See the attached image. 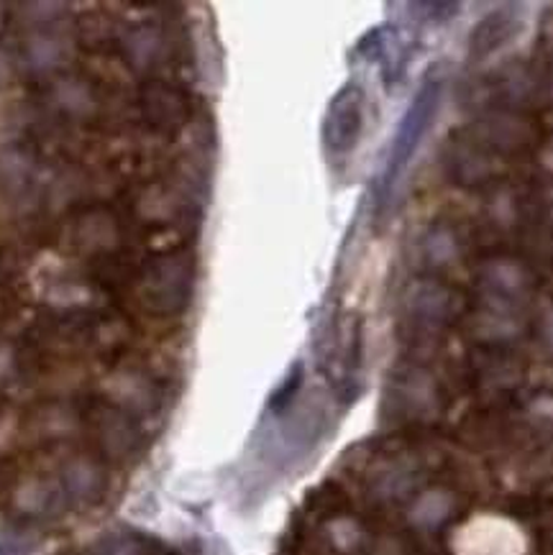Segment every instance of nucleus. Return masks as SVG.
<instances>
[{
    "mask_svg": "<svg viewBox=\"0 0 553 555\" xmlns=\"http://www.w3.org/2000/svg\"><path fill=\"white\" fill-rule=\"evenodd\" d=\"M443 95V75L438 67H430L421 88L413 95V103L408 105L406 116H402L400 126H397L393 144H389L385 169H382L380 184H377V208L380 212L387 208L389 201H393L397 182L402 180V175L408 172L410 162L421 149L425 133L434 126L438 105H441Z\"/></svg>",
    "mask_w": 553,
    "mask_h": 555,
    "instance_id": "obj_1",
    "label": "nucleus"
},
{
    "mask_svg": "<svg viewBox=\"0 0 553 555\" xmlns=\"http://www.w3.org/2000/svg\"><path fill=\"white\" fill-rule=\"evenodd\" d=\"M195 287V259L188 251L157 254L137 274L139 302L152 315H177L190 305Z\"/></svg>",
    "mask_w": 553,
    "mask_h": 555,
    "instance_id": "obj_2",
    "label": "nucleus"
},
{
    "mask_svg": "<svg viewBox=\"0 0 553 555\" xmlns=\"http://www.w3.org/2000/svg\"><path fill=\"white\" fill-rule=\"evenodd\" d=\"M372 538L364 522L344 502L310 504L308 519L300 530L303 555H369Z\"/></svg>",
    "mask_w": 553,
    "mask_h": 555,
    "instance_id": "obj_3",
    "label": "nucleus"
},
{
    "mask_svg": "<svg viewBox=\"0 0 553 555\" xmlns=\"http://www.w3.org/2000/svg\"><path fill=\"white\" fill-rule=\"evenodd\" d=\"M453 315H456V297L446 284L428 282L415 287L402 315L408 346L415 351H430L441 344Z\"/></svg>",
    "mask_w": 553,
    "mask_h": 555,
    "instance_id": "obj_4",
    "label": "nucleus"
},
{
    "mask_svg": "<svg viewBox=\"0 0 553 555\" xmlns=\"http://www.w3.org/2000/svg\"><path fill=\"white\" fill-rule=\"evenodd\" d=\"M443 408L441 389L434 376L421 366H408L393 376L387 387L385 410L389 417L402 423H421V420L436 417Z\"/></svg>",
    "mask_w": 553,
    "mask_h": 555,
    "instance_id": "obj_5",
    "label": "nucleus"
},
{
    "mask_svg": "<svg viewBox=\"0 0 553 555\" xmlns=\"http://www.w3.org/2000/svg\"><path fill=\"white\" fill-rule=\"evenodd\" d=\"M82 420L103 459L129 461L131 455H137L141 436L129 412L116 408L113 402H92L85 410Z\"/></svg>",
    "mask_w": 553,
    "mask_h": 555,
    "instance_id": "obj_6",
    "label": "nucleus"
},
{
    "mask_svg": "<svg viewBox=\"0 0 553 555\" xmlns=\"http://www.w3.org/2000/svg\"><path fill=\"white\" fill-rule=\"evenodd\" d=\"M364 131V90L357 82H346L331 98L323 118V144L333 156H346L359 144Z\"/></svg>",
    "mask_w": 553,
    "mask_h": 555,
    "instance_id": "obj_7",
    "label": "nucleus"
},
{
    "mask_svg": "<svg viewBox=\"0 0 553 555\" xmlns=\"http://www.w3.org/2000/svg\"><path fill=\"white\" fill-rule=\"evenodd\" d=\"M9 502L13 512L24 519H49L60 515L67 494L60 479H49L41 474H21L11 483Z\"/></svg>",
    "mask_w": 553,
    "mask_h": 555,
    "instance_id": "obj_8",
    "label": "nucleus"
},
{
    "mask_svg": "<svg viewBox=\"0 0 553 555\" xmlns=\"http://www.w3.org/2000/svg\"><path fill=\"white\" fill-rule=\"evenodd\" d=\"M139 105L146 126L162 133L180 131L190 116L188 98L182 95V90L162 80H146L141 85Z\"/></svg>",
    "mask_w": 553,
    "mask_h": 555,
    "instance_id": "obj_9",
    "label": "nucleus"
},
{
    "mask_svg": "<svg viewBox=\"0 0 553 555\" xmlns=\"http://www.w3.org/2000/svg\"><path fill=\"white\" fill-rule=\"evenodd\" d=\"M523 28V16L517 13L515 5L500 9L489 13L487 18H481L477 26L472 28L470 37V54L474 60H487L494 52H500L502 47H507Z\"/></svg>",
    "mask_w": 553,
    "mask_h": 555,
    "instance_id": "obj_10",
    "label": "nucleus"
},
{
    "mask_svg": "<svg viewBox=\"0 0 553 555\" xmlns=\"http://www.w3.org/2000/svg\"><path fill=\"white\" fill-rule=\"evenodd\" d=\"M62 489H65L67 500L77 504H95L105 492V472L92 455H73L62 464L60 472Z\"/></svg>",
    "mask_w": 553,
    "mask_h": 555,
    "instance_id": "obj_11",
    "label": "nucleus"
},
{
    "mask_svg": "<svg viewBox=\"0 0 553 555\" xmlns=\"http://www.w3.org/2000/svg\"><path fill=\"white\" fill-rule=\"evenodd\" d=\"M453 515V496L443 489H434V492H425L417 496L413 512H410V519L423 530H436L441 528Z\"/></svg>",
    "mask_w": 553,
    "mask_h": 555,
    "instance_id": "obj_12",
    "label": "nucleus"
},
{
    "mask_svg": "<svg viewBox=\"0 0 553 555\" xmlns=\"http://www.w3.org/2000/svg\"><path fill=\"white\" fill-rule=\"evenodd\" d=\"M303 379H305V369H303V364H295L293 369H290V374L285 376V382L276 387L272 397H269V410H272L274 415H282V412H287L290 408H293L297 391H300V387H303Z\"/></svg>",
    "mask_w": 553,
    "mask_h": 555,
    "instance_id": "obj_13",
    "label": "nucleus"
},
{
    "mask_svg": "<svg viewBox=\"0 0 553 555\" xmlns=\"http://www.w3.org/2000/svg\"><path fill=\"white\" fill-rule=\"evenodd\" d=\"M95 555H149L146 547L133 538H108L101 543Z\"/></svg>",
    "mask_w": 553,
    "mask_h": 555,
    "instance_id": "obj_14",
    "label": "nucleus"
},
{
    "mask_svg": "<svg viewBox=\"0 0 553 555\" xmlns=\"http://www.w3.org/2000/svg\"><path fill=\"white\" fill-rule=\"evenodd\" d=\"M417 11H425L423 18L428 24H443V21H451L456 16L459 3H413Z\"/></svg>",
    "mask_w": 553,
    "mask_h": 555,
    "instance_id": "obj_15",
    "label": "nucleus"
}]
</instances>
